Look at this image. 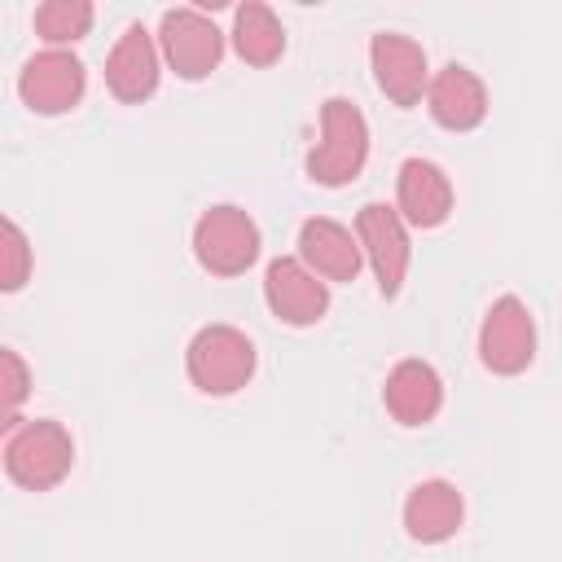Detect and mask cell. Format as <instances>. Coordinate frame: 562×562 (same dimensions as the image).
I'll return each mask as SVG.
<instances>
[{
	"mask_svg": "<svg viewBox=\"0 0 562 562\" xmlns=\"http://www.w3.org/2000/svg\"><path fill=\"white\" fill-rule=\"evenodd\" d=\"M369 162V123L356 101L325 97L321 105V140L307 149V176L325 189L351 184Z\"/></svg>",
	"mask_w": 562,
	"mask_h": 562,
	"instance_id": "cell-1",
	"label": "cell"
},
{
	"mask_svg": "<svg viewBox=\"0 0 562 562\" xmlns=\"http://www.w3.org/2000/svg\"><path fill=\"white\" fill-rule=\"evenodd\" d=\"M75 465V439L61 422L53 417H35V422H18L9 426L4 439V474L26 487V492H48L57 487Z\"/></svg>",
	"mask_w": 562,
	"mask_h": 562,
	"instance_id": "cell-2",
	"label": "cell"
},
{
	"mask_svg": "<svg viewBox=\"0 0 562 562\" xmlns=\"http://www.w3.org/2000/svg\"><path fill=\"white\" fill-rule=\"evenodd\" d=\"M255 342L237 325H202L184 347V373L202 395H237L255 378Z\"/></svg>",
	"mask_w": 562,
	"mask_h": 562,
	"instance_id": "cell-3",
	"label": "cell"
},
{
	"mask_svg": "<svg viewBox=\"0 0 562 562\" xmlns=\"http://www.w3.org/2000/svg\"><path fill=\"white\" fill-rule=\"evenodd\" d=\"M193 255L211 277H241L259 259V224L233 206H206L193 224Z\"/></svg>",
	"mask_w": 562,
	"mask_h": 562,
	"instance_id": "cell-4",
	"label": "cell"
},
{
	"mask_svg": "<svg viewBox=\"0 0 562 562\" xmlns=\"http://www.w3.org/2000/svg\"><path fill=\"white\" fill-rule=\"evenodd\" d=\"M158 53L180 79H206L224 57V31L202 9H167L158 18Z\"/></svg>",
	"mask_w": 562,
	"mask_h": 562,
	"instance_id": "cell-5",
	"label": "cell"
},
{
	"mask_svg": "<svg viewBox=\"0 0 562 562\" xmlns=\"http://www.w3.org/2000/svg\"><path fill=\"white\" fill-rule=\"evenodd\" d=\"M479 360L483 369L514 378L536 360V321L518 294H501L479 325Z\"/></svg>",
	"mask_w": 562,
	"mask_h": 562,
	"instance_id": "cell-6",
	"label": "cell"
},
{
	"mask_svg": "<svg viewBox=\"0 0 562 562\" xmlns=\"http://www.w3.org/2000/svg\"><path fill=\"white\" fill-rule=\"evenodd\" d=\"M356 237H360V250L378 277V290L382 299H395L404 277H408V228H404V215L386 202H364L356 211Z\"/></svg>",
	"mask_w": 562,
	"mask_h": 562,
	"instance_id": "cell-7",
	"label": "cell"
},
{
	"mask_svg": "<svg viewBox=\"0 0 562 562\" xmlns=\"http://www.w3.org/2000/svg\"><path fill=\"white\" fill-rule=\"evenodd\" d=\"M83 88H88V70H83V61L70 48H40L18 70V97L35 114H66V110H75L83 101Z\"/></svg>",
	"mask_w": 562,
	"mask_h": 562,
	"instance_id": "cell-8",
	"label": "cell"
},
{
	"mask_svg": "<svg viewBox=\"0 0 562 562\" xmlns=\"http://www.w3.org/2000/svg\"><path fill=\"white\" fill-rule=\"evenodd\" d=\"M263 299H268V312L281 325H294V329H307L329 312V285L294 255H281V259L268 263Z\"/></svg>",
	"mask_w": 562,
	"mask_h": 562,
	"instance_id": "cell-9",
	"label": "cell"
},
{
	"mask_svg": "<svg viewBox=\"0 0 562 562\" xmlns=\"http://www.w3.org/2000/svg\"><path fill=\"white\" fill-rule=\"evenodd\" d=\"M369 66H373V83L386 92V101L395 105H417L430 88V61L426 48L413 35L400 31H378L369 40Z\"/></svg>",
	"mask_w": 562,
	"mask_h": 562,
	"instance_id": "cell-10",
	"label": "cell"
},
{
	"mask_svg": "<svg viewBox=\"0 0 562 562\" xmlns=\"http://www.w3.org/2000/svg\"><path fill=\"white\" fill-rule=\"evenodd\" d=\"M158 75H162V53H158V35H149L140 22H132L119 44L105 57V88L123 101V105H140L158 92Z\"/></svg>",
	"mask_w": 562,
	"mask_h": 562,
	"instance_id": "cell-11",
	"label": "cell"
},
{
	"mask_svg": "<svg viewBox=\"0 0 562 562\" xmlns=\"http://www.w3.org/2000/svg\"><path fill=\"white\" fill-rule=\"evenodd\" d=\"M395 211L413 228H439L452 215V180L430 158H404L395 176Z\"/></svg>",
	"mask_w": 562,
	"mask_h": 562,
	"instance_id": "cell-12",
	"label": "cell"
},
{
	"mask_svg": "<svg viewBox=\"0 0 562 562\" xmlns=\"http://www.w3.org/2000/svg\"><path fill=\"white\" fill-rule=\"evenodd\" d=\"M426 110L439 127L448 132H474L483 119H487V88L483 79L461 66V61H448L443 70L430 75V88H426Z\"/></svg>",
	"mask_w": 562,
	"mask_h": 562,
	"instance_id": "cell-13",
	"label": "cell"
},
{
	"mask_svg": "<svg viewBox=\"0 0 562 562\" xmlns=\"http://www.w3.org/2000/svg\"><path fill=\"white\" fill-rule=\"evenodd\" d=\"M299 259L321 277V281H356L360 263H364V250H360V237L329 220V215H312L299 224Z\"/></svg>",
	"mask_w": 562,
	"mask_h": 562,
	"instance_id": "cell-14",
	"label": "cell"
},
{
	"mask_svg": "<svg viewBox=\"0 0 562 562\" xmlns=\"http://www.w3.org/2000/svg\"><path fill=\"white\" fill-rule=\"evenodd\" d=\"M461 518H465V501H461L457 483H448V479H422L404 496V531L417 544L452 540L461 531Z\"/></svg>",
	"mask_w": 562,
	"mask_h": 562,
	"instance_id": "cell-15",
	"label": "cell"
},
{
	"mask_svg": "<svg viewBox=\"0 0 562 562\" xmlns=\"http://www.w3.org/2000/svg\"><path fill=\"white\" fill-rule=\"evenodd\" d=\"M382 404L400 426H426L443 408V378L435 373V364L408 356V360L391 364V373L382 382Z\"/></svg>",
	"mask_w": 562,
	"mask_h": 562,
	"instance_id": "cell-16",
	"label": "cell"
},
{
	"mask_svg": "<svg viewBox=\"0 0 562 562\" xmlns=\"http://www.w3.org/2000/svg\"><path fill=\"white\" fill-rule=\"evenodd\" d=\"M233 53L246 66H272L285 53V26H281V18L268 4L246 0L233 13Z\"/></svg>",
	"mask_w": 562,
	"mask_h": 562,
	"instance_id": "cell-17",
	"label": "cell"
},
{
	"mask_svg": "<svg viewBox=\"0 0 562 562\" xmlns=\"http://www.w3.org/2000/svg\"><path fill=\"white\" fill-rule=\"evenodd\" d=\"M92 18H97V9L88 0H44V4H35L31 22L48 48H66L92 31Z\"/></svg>",
	"mask_w": 562,
	"mask_h": 562,
	"instance_id": "cell-18",
	"label": "cell"
},
{
	"mask_svg": "<svg viewBox=\"0 0 562 562\" xmlns=\"http://www.w3.org/2000/svg\"><path fill=\"white\" fill-rule=\"evenodd\" d=\"M31 277V246H26V233L18 228V220H0V290L13 294L22 290Z\"/></svg>",
	"mask_w": 562,
	"mask_h": 562,
	"instance_id": "cell-19",
	"label": "cell"
},
{
	"mask_svg": "<svg viewBox=\"0 0 562 562\" xmlns=\"http://www.w3.org/2000/svg\"><path fill=\"white\" fill-rule=\"evenodd\" d=\"M0 369H4V382H0V413H4V426H18V408H22V400L31 395V369H26V360H22L13 347L0 351Z\"/></svg>",
	"mask_w": 562,
	"mask_h": 562,
	"instance_id": "cell-20",
	"label": "cell"
}]
</instances>
